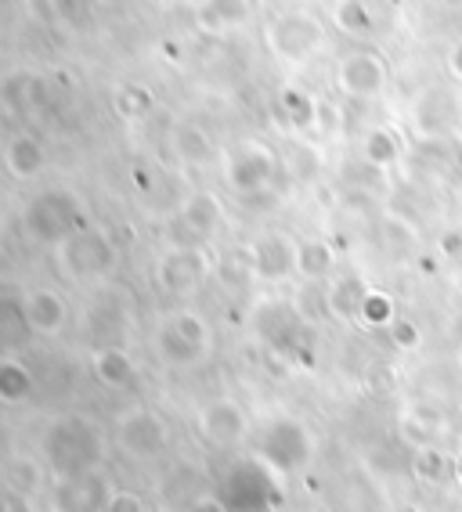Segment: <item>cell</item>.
<instances>
[{"label": "cell", "instance_id": "ffe728a7", "mask_svg": "<svg viewBox=\"0 0 462 512\" xmlns=\"http://www.w3.org/2000/svg\"><path fill=\"white\" fill-rule=\"evenodd\" d=\"M0 512H8V498L4 494H0Z\"/></svg>", "mask_w": 462, "mask_h": 512}, {"label": "cell", "instance_id": "ac0fdd59", "mask_svg": "<svg viewBox=\"0 0 462 512\" xmlns=\"http://www.w3.org/2000/svg\"><path fill=\"white\" fill-rule=\"evenodd\" d=\"M394 339H398V347H401V350L419 347V332L412 329L408 321H398V325H394Z\"/></svg>", "mask_w": 462, "mask_h": 512}, {"label": "cell", "instance_id": "3957f363", "mask_svg": "<svg viewBox=\"0 0 462 512\" xmlns=\"http://www.w3.org/2000/svg\"><path fill=\"white\" fill-rule=\"evenodd\" d=\"M311 451H315V440H311L307 426H300L296 419H275L260 433L253 458L275 476H293L311 462Z\"/></svg>", "mask_w": 462, "mask_h": 512}, {"label": "cell", "instance_id": "7a4b0ae2", "mask_svg": "<svg viewBox=\"0 0 462 512\" xmlns=\"http://www.w3.org/2000/svg\"><path fill=\"white\" fill-rule=\"evenodd\" d=\"M112 440H116V448H120L130 462H159V458H167L170 448H174L167 419H163L156 408H145V404L116 415Z\"/></svg>", "mask_w": 462, "mask_h": 512}, {"label": "cell", "instance_id": "e0dca14e", "mask_svg": "<svg viewBox=\"0 0 462 512\" xmlns=\"http://www.w3.org/2000/svg\"><path fill=\"white\" fill-rule=\"evenodd\" d=\"M188 512H231L228 509V502H224L221 494H195L192 498V505H188Z\"/></svg>", "mask_w": 462, "mask_h": 512}, {"label": "cell", "instance_id": "5bb4252c", "mask_svg": "<svg viewBox=\"0 0 462 512\" xmlns=\"http://www.w3.org/2000/svg\"><path fill=\"white\" fill-rule=\"evenodd\" d=\"M105 512H148V502H145V494H141V491H130V487H112Z\"/></svg>", "mask_w": 462, "mask_h": 512}, {"label": "cell", "instance_id": "5b68a950", "mask_svg": "<svg viewBox=\"0 0 462 512\" xmlns=\"http://www.w3.org/2000/svg\"><path fill=\"white\" fill-rule=\"evenodd\" d=\"M195 433L217 451L239 448L242 440L250 437V415L235 397H213L199 408L195 415Z\"/></svg>", "mask_w": 462, "mask_h": 512}, {"label": "cell", "instance_id": "30bf717a", "mask_svg": "<svg viewBox=\"0 0 462 512\" xmlns=\"http://www.w3.org/2000/svg\"><path fill=\"white\" fill-rule=\"evenodd\" d=\"M91 365H94V379L102 386H109V390H120V386H127L134 379V361L120 347H102L94 354Z\"/></svg>", "mask_w": 462, "mask_h": 512}, {"label": "cell", "instance_id": "8fae6325", "mask_svg": "<svg viewBox=\"0 0 462 512\" xmlns=\"http://www.w3.org/2000/svg\"><path fill=\"white\" fill-rule=\"evenodd\" d=\"M206 278V260H199L195 253H174L163 264V282L174 293H192L195 285H203Z\"/></svg>", "mask_w": 462, "mask_h": 512}, {"label": "cell", "instance_id": "2e32d148", "mask_svg": "<svg viewBox=\"0 0 462 512\" xmlns=\"http://www.w3.org/2000/svg\"><path fill=\"white\" fill-rule=\"evenodd\" d=\"M361 314H365V321H369V325H387V321H390V300H387V296H365V303H361Z\"/></svg>", "mask_w": 462, "mask_h": 512}, {"label": "cell", "instance_id": "44dd1931", "mask_svg": "<svg viewBox=\"0 0 462 512\" xmlns=\"http://www.w3.org/2000/svg\"><path fill=\"white\" fill-rule=\"evenodd\" d=\"M296 512H322V509H296Z\"/></svg>", "mask_w": 462, "mask_h": 512}, {"label": "cell", "instance_id": "d6986e66", "mask_svg": "<svg viewBox=\"0 0 462 512\" xmlns=\"http://www.w3.org/2000/svg\"><path fill=\"white\" fill-rule=\"evenodd\" d=\"M398 512H423V509H419V505H412V502H408V505H401Z\"/></svg>", "mask_w": 462, "mask_h": 512}, {"label": "cell", "instance_id": "ba28073f", "mask_svg": "<svg viewBox=\"0 0 462 512\" xmlns=\"http://www.w3.org/2000/svg\"><path fill=\"white\" fill-rule=\"evenodd\" d=\"M412 473H416L419 484L426 487H444L455 484V458L441 448V444H430V448L412 451Z\"/></svg>", "mask_w": 462, "mask_h": 512}, {"label": "cell", "instance_id": "4fadbf2b", "mask_svg": "<svg viewBox=\"0 0 462 512\" xmlns=\"http://www.w3.org/2000/svg\"><path fill=\"white\" fill-rule=\"evenodd\" d=\"M293 264H296V253H293V246H289L286 238H268V242H260V246H257L260 275L282 278Z\"/></svg>", "mask_w": 462, "mask_h": 512}, {"label": "cell", "instance_id": "6da1fadb", "mask_svg": "<svg viewBox=\"0 0 462 512\" xmlns=\"http://www.w3.org/2000/svg\"><path fill=\"white\" fill-rule=\"evenodd\" d=\"M40 455L51 476L91 473L105 466L109 440L87 415H55L40 433Z\"/></svg>", "mask_w": 462, "mask_h": 512}, {"label": "cell", "instance_id": "7c38bea8", "mask_svg": "<svg viewBox=\"0 0 462 512\" xmlns=\"http://www.w3.org/2000/svg\"><path fill=\"white\" fill-rule=\"evenodd\" d=\"M33 394V375L22 361H0V404H22Z\"/></svg>", "mask_w": 462, "mask_h": 512}, {"label": "cell", "instance_id": "52a82bcc", "mask_svg": "<svg viewBox=\"0 0 462 512\" xmlns=\"http://www.w3.org/2000/svg\"><path fill=\"white\" fill-rule=\"evenodd\" d=\"M444 415L430 404H412L398 415V437L405 440L408 448H430V444H441L444 433Z\"/></svg>", "mask_w": 462, "mask_h": 512}, {"label": "cell", "instance_id": "277c9868", "mask_svg": "<svg viewBox=\"0 0 462 512\" xmlns=\"http://www.w3.org/2000/svg\"><path fill=\"white\" fill-rule=\"evenodd\" d=\"M112 484L105 469L73 476H51V491H47V512H105L109 505Z\"/></svg>", "mask_w": 462, "mask_h": 512}, {"label": "cell", "instance_id": "8992f818", "mask_svg": "<svg viewBox=\"0 0 462 512\" xmlns=\"http://www.w3.org/2000/svg\"><path fill=\"white\" fill-rule=\"evenodd\" d=\"M159 350H163V361L174 368L199 365L210 354V325L203 318H195L192 311L177 314L159 332Z\"/></svg>", "mask_w": 462, "mask_h": 512}, {"label": "cell", "instance_id": "9a60e30c", "mask_svg": "<svg viewBox=\"0 0 462 512\" xmlns=\"http://www.w3.org/2000/svg\"><path fill=\"white\" fill-rule=\"evenodd\" d=\"M296 264H300L304 275H325L329 264H333V256H329V249L325 246H304L300 249V256H296Z\"/></svg>", "mask_w": 462, "mask_h": 512}, {"label": "cell", "instance_id": "9c48e42d", "mask_svg": "<svg viewBox=\"0 0 462 512\" xmlns=\"http://www.w3.org/2000/svg\"><path fill=\"white\" fill-rule=\"evenodd\" d=\"M26 321L44 336H55V332L65 329V300L58 293H47V289H37V293L26 296Z\"/></svg>", "mask_w": 462, "mask_h": 512}]
</instances>
